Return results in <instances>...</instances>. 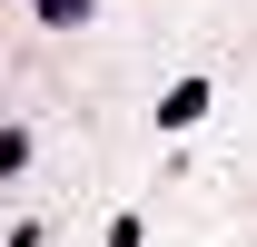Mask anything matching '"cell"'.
Returning a JSON list of instances; mask_svg holds the SVG:
<instances>
[{"label": "cell", "instance_id": "cell-1", "mask_svg": "<svg viewBox=\"0 0 257 247\" xmlns=\"http://www.w3.org/2000/svg\"><path fill=\"white\" fill-rule=\"evenodd\" d=\"M198 119H208V79H178L159 99V129H198Z\"/></svg>", "mask_w": 257, "mask_h": 247}]
</instances>
